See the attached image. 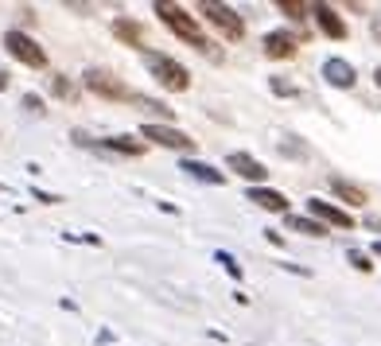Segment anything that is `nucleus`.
Listing matches in <instances>:
<instances>
[{"label":"nucleus","mask_w":381,"mask_h":346,"mask_svg":"<svg viewBox=\"0 0 381 346\" xmlns=\"http://www.w3.org/2000/svg\"><path fill=\"white\" fill-rule=\"evenodd\" d=\"M86 86L98 94V98H109V101H128L133 98V89L125 82H117L109 70H86Z\"/></svg>","instance_id":"5"},{"label":"nucleus","mask_w":381,"mask_h":346,"mask_svg":"<svg viewBox=\"0 0 381 346\" xmlns=\"http://www.w3.org/2000/svg\"><path fill=\"white\" fill-rule=\"evenodd\" d=\"M55 94H59V98H74V86H70L67 78H55Z\"/></svg>","instance_id":"22"},{"label":"nucleus","mask_w":381,"mask_h":346,"mask_svg":"<svg viewBox=\"0 0 381 346\" xmlns=\"http://www.w3.org/2000/svg\"><path fill=\"white\" fill-rule=\"evenodd\" d=\"M273 89H276V94H288V98L296 94V86H292V82H284V78H273Z\"/></svg>","instance_id":"23"},{"label":"nucleus","mask_w":381,"mask_h":346,"mask_svg":"<svg viewBox=\"0 0 381 346\" xmlns=\"http://www.w3.org/2000/svg\"><path fill=\"white\" fill-rule=\"evenodd\" d=\"M183 171L191 179H198V183H210V187H218V183H222V171H214L210 164H198V159H183Z\"/></svg>","instance_id":"14"},{"label":"nucleus","mask_w":381,"mask_h":346,"mask_svg":"<svg viewBox=\"0 0 381 346\" xmlns=\"http://www.w3.org/2000/svg\"><path fill=\"white\" fill-rule=\"evenodd\" d=\"M101 148L121 152V156H144V140H133V137H109V140H101Z\"/></svg>","instance_id":"15"},{"label":"nucleus","mask_w":381,"mask_h":346,"mask_svg":"<svg viewBox=\"0 0 381 346\" xmlns=\"http://www.w3.org/2000/svg\"><path fill=\"white\" fill-rule=\"evenodd\" d=\"M24 105H28V109H31V113H43V101H40V98H35V94H28V98H24Z\"/></svg>","instance_id":"24"},{"label":"nucleus","mask_w":381,"mask_h":346,"mask_svg":"<svg viewBox=\"0 0 381 346\" xmlns=\"http://www.w3.org/2000/svg\"><path fill=\"white\" fill-rule=\"evenodd\" d=\"M156 16H160V20H164L171 31H176L183 43H191V47H198L203 55H210V59H214V47H210V40L203 35L198 20H195V16H187L179 4H171V0H156Z\"/></svg>","instance_id":"1"},{"label":"nucleus","mask_w":381,"mask_h":346,"mask_svg":"<svg viewBox=\"0 0 381 346\" xmlns=\"http://www.w3.org/2000/svg\"><path fill=\"white\" fill-rule=\"evenodd\" d=\"M230 171H237L242 179H253V183H261V179L269 175V168H264L261 159H253L249 152H234V156H230Z\"/></svg>","instance_id":"9"},{"label":"nucleus","mask_w":381,"mask_h":346,"mask_svg":"<svg viewBox=\"0 0 381 346\" xmlns=\"http://www.w3.org/2000/svg\"><path fill=\"white\" fill-rule=\"evenodd\" d=\"M113 35L125 40L128 47H144V28L137 20H113Z\"/></svg>","instance_id":"13"},{"label":"nucleus","mask_w":381,"mask_h":346,"mask_svg":"<svg viewBox=\"0 0 381 346\" xmlns=\"http://www.w3.org/2000/svg\"><path fill=\"white\" fill-rule=\"evenodd\" d=\"M307 210H312V218L319 222V226H335V230H350L354 226V218L346 214V210H339L335 202H323V198H312Z\"/></svg>","instance_id":"7"},{"label":"nucleus","mask_w":381,"mask_h":346,"mask_svg":"<svg viewBox=\"0 0 381 346\" xmlns=\"http://www.w3.org/2000/svg\"><path fill=\"white\" fill-rule=\"evenodd\" d=\"M264 55H269V59H292L296 40L288 31H269V35H264Z\"/></svg>","instance_id":"11"},{"label":"nucleus","mask_w":381,"mask_h":346,"mask_svg":"<svg viewBox=\"0 0 381 346\" xmlns=\"http://www.w3.org/2000/svg\"><path fill=\"white\" fill-rule=\"evenodd\" d=\"M373 82H378V86H381V67H378V70H373Z\"/></svg>","instance_id":"26"},{"label":"nucleus","mask_w":381,"mask_h":346,"mask_svg":"<svg viewBox=\"0 0 381 346\" xmlns=\"http://www.w3.org/2000/svg\"><path fill=\"white\" fill-rule=\"evenodd\" d=\"M280 152H288V156H296V159H303V156H307V148L300 144V137H288V140L280 144Z\"/></svg>","instance_id":"19"},{"label":"nucleus","mask_w":381,"mask_h":346,"mask_svg":"<svg viewBox=\"0 0 381 346\" xmlns=\"http://www.w3.org/2000/svg\"><path fill=\"white\" fill-rule=\"evenodd\" d=\"M249 202H257L261 210H273V214H284V210H288V198L273 187H249Z\"/></svg>","instance_id":"12"},{"label":"nucleus","mask_w":381,"mask_h":346,"mask_svg":"<svg viewBox=\"0 0 381 346\" xmlns=\"http://www.w3.org/2000/svg\"><path fill=\"white\" fill-rule=\"evenodd\" d=\"M276 8H280L284 16H292V20H307V16H312V4H300V0H280Z\"/></svg>","instance_id":"18"},{"label":"nucleus","mask_w":381,"mask_h":346,"mask_svg":"<svg viewBox=\"0 0 381 346\" xmlns=\"http://www.w3.org/2000/svg\"><path fill=\"white\" fill-rule=\"evenodd\" d=\"M350 265H354V268H362V273H370V268H373V265H370V257H366L362 249H350Z\"/></svg>","instance_id":"21"},{"label":"nucleus","mask_w":381,"mask_h":346,"mask_svg":"<svg viewBox=\"0 0 381 346\" xmlns=\"http://www.w3.org/2000/svg\"><path fill=\"white\" fill-rule=\"evenodd\" d=\"M323 78L331 82V86H339V89H350L354 86V67L346 59H327L323 62Z\"/></svg>","instance_id":"10"},{"label":"nucleus","mask_w":381,"mask_h":346,"mask_svg":"<svg viewBox=\"0 0 381 346\" xmlns=\"http://www.w3.org/2000/svg\"><path fill=\"white\" fill-rule=\"evenodd\" d=\"M198 12H203L218 31H222V40H230V43L245 40V20L230 8V4H214V0H206V4H198Z\"/></svg>","instance_id":"3"},{"label":"nucleus","mask_w":381,"mask_h":346,"mask_svg":"<svg viewBox=\"0 0 381 346\" xmlns=\"http://www.w3.org/2000/svg\"><path fill=\"white\" fill-rule=\"evenodd\" d=\"M373 253H378V257H381V241H378V245H373Z\"/></svg>","instance_id":"27"},{"label":"nucleus","mask_w":381,"mask_h":346,"mask_svg":"<svg viewBox=\"0 0 381 346\" xmlns=\"http://www.w3.org/2000/svg\"><path fill=\"white\" fill-rule=\"evenodd\" d=\"M0 89H8V70L0 67Z\"/></svg>","instance_id":"25"},{"label":"nucleus","mask_w":381,"mask_h":346,"mask_svg":"<svg viewBox=\"0 0 381 346\" xmlns=\"http://www.w3.org/2000/svg\"><path fill=\"white\" fill-rule=\"evenodd\" d=\"M331 191L342 198V202H350V207H362V202H366V191L354 187V183H346V179H339V175L331 179Z\"/></svg>","instance_id":"16"},{"label":"nucleus","mask_w":381,"mask_h":346,"mask_svg":"<svg viewBox=\"0 0 381 346\" xmlns=\"http://www.w3.org/2000/svg\"><path fill=\"white\" fill-rule=\"evenodd\" d=\"M144 62L148 70L160 78V86L171 89V94H183V89H191V74H187L183 62H176L171 55H156V51H144Z\"/></svg>","instance_id":"2"},{"label":"nucleus","mask_w":381,"mask_h":346,"mask_svg":"<svg viewBox=\"0 0 381 346\" xmlns=\"http://www.w3.org/2000/svg\"><path fill=\"white\" fill-rule=\"evenodd\" d=\"M4 47H8V55L12 59H20L24 67H47V55H43V47L35 40H31V35H24V31H8V35H4Z\"/></svg>","instance_id":"4"},{"label":"nucleus","mask_w":381,"mask_h":346,"mask_svg":"<svg viewBox=\"0 0 381 346\" xmlns=\"http://www.w3.org/2000/svg\"><path fill=\"white\" fill-rule=\"evenodd\" d=\"M373 31H378V35H381V24H373Z\"/></svg>","instance_id":"28"},{"label":"nucleus","mask_w":381,"mask_h":346,"mask_svg":"<svg viewBox=\"0 0 381 346\" xmlns=\"http://www.w3.org/2000/svg\"><path fill=\"white\" fill-rule=\"evenodd\" d=\"M218 265H226V273H230V277L242 280V265H237V261L230 257V253H218Z\"/></svg>","instance_id":"20"},{"label":"nucleus","mask_w":381,"mask_h":346,"mask_svg":"<svg viewBox=\"0 0 381 346\" xmlns=\"http://www.w3.org/2000/svg\"><path fill=\"white\" fill-rule=\"evenodd\" d=\"M288 230H296V234H312V238H323V234H327V226H319L315 218H288Z\"/></svg>","instance_id":"17"},{"label":"nucleus","mask_w":381,"mask_h":346,"mask_svg":"<svg viewBox=\"0 0 381 346\" xmlns=\"http://www.w3.org/2000/svg\"><path fill=\"white\" fill-rule=\"evenodd\" d=\"M140 137H144V140H156L160 148L195 152V140L187 137V132H179V129H167V125H144V129H140Z\"/></svg>","instance_id":"6"},{"label":"nucleus","mask_w":381,"mask_h":346,"mask_svg":"<svg viewBox=\"0 0 381 346\" xmlns=\"http://www.w3.org/2000/svg\"><path fill=\"white\" fill-rule=\"evenodd\" d=\"M312 16H315V24L323 28V35H327V40H346V24L339 20V12H335L331 4H315Z\"/></svg>","instance_id":"8"}]
</instances>
